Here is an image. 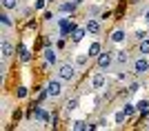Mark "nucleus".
<instances>
[{
    "label": "nucleus",
    "instance_id": "1",
    "mask_svg": "<svg viewBox=\"0 0 149 131\" xmlns=\"http://www.w3.org/2000/svg\"><path fill=\"white\" fill-rule=\"evenodd\" d=\"M76 76H78V67H74V64H69V62H62L58 64V78L65 82H74L76 80Z\"/></svg>",
    "mask_w": 149,
    "mask_h": 131
},
{
    "label": "nucleus",
    "instance_id": "2",
    "mask_svg": "<svg viewBox=\"0 0 149 131\" xmlns=\"http://www.w3.org/2000/svg\"><path fill=\"white\" fill-rule=\"evenodd\" d=\"M131 67H134V73H136V76H145V73L149 71V58L140 53V56L131 62Z\"/></svg>",
    "mask_w": 149,
    "mask_h": 131
},
{
    "label": "nucleus",
    "instance_id": "3",
    "mask_svg": "<svg viewBox=\"0 0 149 131\" xmlns=\"http://www.w3.org/2000/svg\"><path fill=\"white\" fill-rule=\"evenodd\" d=\"M62 82L65 80H60V78L47 82V96H49V98H60L62 96Z\"/></svg>",
    "mask_w": 149,
    "mask_h": 131
},
{
    "label": "nucleus",
    "instance_id": "4",
    "mask_svg": "<svg viewBox=\"0 0 149 131\" xmlns=\"http://www.w3.org/2000/svg\"><path fill=\"white\" fill-rule=\"evenodd\" d=\"M113 62H116V56H111L109 51H105V53H100V56H98V67L100 69H109Z\"/></svg>",
    "mask_w": 149,
    "mask_h": 131
},
{
    "label": "nucleus",
    "instance_id": "5",
    "mask_svg": "<svg viewBox=\"0 0 149 131\" xmlns=\"http://www.w3.org/2000/svg\"><path fill=\"white\" fill-rule=\"evenodd\" d=\"M105 85H107V76L105 73H93L91 76V89L98 91V89H102Z\"/></svg>",
    "mask_w": 149,
    "mask_h": 131
},
{
    "label": "nucleus",
    "instance_id": "6",
    "mask_svg": "<svg viewBox=\"0 0 149 131\" xmlns=\"http://www.w3.org/2000/svg\"><path fill=\"white\" fill-rule=\"evenodd\" d=\"M85 27H87V33H91V36L100 33V20H96L93 16H89V20L85 22Z\"/></svg>",
    "mask_w": 149,
    "mask_h": 131
},
{
    "label": "nucleus",
    "instance_id": "7",
    "mask_svg": "<svg viewBox=\"0 0 149 131\" xmlns=\"http://www.w3.org/2000/svg\"><path fill=\"white\" fill-rule=\"evenodd\" d=\"M0 47H2V60L7 62V60H9V58L13 56V44H11V40H9V38H5Z\"/></svg>",
    "mask_w": 149,
    "mask_h": 131
},
{
    "label": "nucleus",
    "instance_id": "8",
    "mask_svg": "<svg viewBox=\"0 0 149 131\" xmlns=\"http://www.w3.org/2000/svg\"><path fill=\"white\" fill-rule=\"evenodd\" d=\"M42 53H45V62L49 64V67L58 62V53H56V49H51V47H45Z\"/></svg>",
    "mask_w": 149,
    "mask_h": 131
},
{
    "label": "nucleus",
    "instance_id": "9",
    "mask_svg": "<svg viewBox=\"0 0 149 131\" xmlns=\"http://www.w3.org/2000/svg\"><path fill=\"white\" fill-rule=\"evenodd\" d=\"M125 40H127V31L125 29H113L111 31V42L113 44H125Z\"/></svg>",
    "mask_w": 149,
    "mask_h": 131
},
{
    "label": "nucleus",
    "instance_id": "10",
    "mask_svg": "<svg viewBox=\"0 0 149 131\" xmlns=\"http://www.w3.org/2000/svg\"><path fill=\"white\" fill-rule=\"evenodd\" d=\"M33 118H36L38 122H45V125H47V122L51 120V116H49L47 111H45L42 107H36V109H33Z\"/></svg>",
    "mask_w": 149,
    "mask_h": 131
},
{
    "label": "nucleus",
    "instance_id": "11",
    "mask_svg": "<svg viewBox=\"0 0 149 131\" xmlns=\"http://www.w3.org/2000/svg\"><path fill=\"white\" fill-rule=\"evenodd\" d=\"M76 7H78V2H76V0H67V2H60L58 11H60V13H74Z\"/></svg>",
    "mask_w": 149,
    "mask_h": 131
},
{
    "label": "nucleus",
    "instance_id": "12",
    "mask_svg": "<svg viewBox=\"0 0 149 131\" xmlns=\"http://www.w3.org/2000/svg\"><path fill=\"white\" fill-rule=\"evenodd\" d=\"M100 53H102V47H100V42H91L87 49V56L89 58H98Z\"/></svg>",
    "mask_w": 149,
    "mask_h": 131
},
{
    "label": "nucleus",
    "instance_id": "13",
    "mask_svg": "<svg viewBox=\"0 0 149 131\" xmlns=\"http://www.w3.org/2000/svg\"><path fill=\"white\" fill-rule=\"evenodd\" d=\"M85 33H87V27H78V29H74V33H71V42H80L82 38H85Z\"/></svg>",
    "mask_w": 149,
    "mask_h": 131
},
{
    "label": "nucleus",
    "instance_id": "14",
    "mask_svg": "<svg viewBox=\"0 0 149 131\" xmlns=\"http://www.w3.org/2000/svg\"><path fill=\"white\" fill-rule=\"evenodd\" d=\"M127 62H129V53H127V51H116V64H118V67H125Z\"/></svg>",
    "mask_w": 149,
    "mask_h": 131
},
{
    "label": "nucleus",
    "instance_id": "15",
    "mask_svg": "<svg viewBox=\"0 0 149 131\" xmlns=\"http://www.w3.org/2000/svg\"><path fill=\"white\" fill-rule=\"evenodd\" d=\"M138 53L149 56V38H145V40H140V42H138Z\"/></svg>",
    "mask_w": 149,
    "mask_h": 131
},
{
    "label": "nucleus",
    "instance_id": "16",
    "mask_svg": "<svg viewBox=\"0 0 149 131\" xmlns=\"http://www.w3.org/2000/svg\"><path fill=\"white\" fill-rule=\"evenodd\" d=\"M76 109H78V98H71L67 105H65V113H74Z\"/></svg>",
    "mask_w": 149,
    "mask_h": 131
},
{
    "label": "nucleus",
    "instance_id": "17",
    "mask_svg": "<svg viewBox=\"0 0 149 131\" xmlns=\"http://www.w3.org/2000/svg\"><path fill=\"white\" fill-rule=\"evenodd\" d=\"M71 129H76V131H85V129H89V125L85 122V120H74V122H71Z\"/></svg>",
    "mask_w": 149,
    "mask_h": 131
},
{
    "label": "nucleus",
    "instance_id": "18",
    "mask_svg": "<svg viewBox=\"0 0 149 131\" xmlns=\"http://www.w3.org/2000/svg\"><path fill=\"white\" fill-rule=\"evenodd\" d=\"M2 7H5L7 11H13V9H18V0H0Z\"/></svg>",
    "mask_w": 149,
    "mask_h": 131
},
{
    "label": "nucleus",
    "instance_id": "19",
    "mask_svg": "<svg viewBox=\"0 0 149 131\" xmlns=\"http://www.w3.org/2000/svg\"><path fill=\"white\" fill-rule=\"evenodd\" d=\"M31 60V51L27 47H20V62H29Z\"/></svg>",
    "mask_w": 149,
    "mask_h": 131
},
{
    "label": "nucleus",
    "instance_id": "20",
    "mask_svg": "<svg viewBox=\"0 0 149 131\" xmlns=\"http://www.w3.org/2000/svg\"><path fill=\"white\" fill-rule=\"evenodd\" d=\"M136 109L140 113H147L149 111V100H138V102H136Z\"/></svg>",
    "mask_w": 149,
    "mask_h": 131
},
{
    "label": "nucleus",
    "instance_id": "21",
    "mask_svg": "<svg viewBox=\"0 0 149 131\" xmlns=\"http://www.w3.org/2000/svg\"><path fill=\"white\" fill-rule=\"evenodd\" d=\"M69 29H71L69 27V18H60V36H67Z\"/></svg>",
    "mask_w": 149,
    "mask_h": 131
},
{
    "label": "nucleus",
    "instance_id": "22",
    "mask_svg": "<svg viewBox=\"0 0 149 131\" xmlns=\"http://www.w3.org/2000/svg\"><path fill=\"white\" fill-rule=\"evenodd\" d=\"M123 111L127 113V118H131V116H134V113H136L138 109H136V105H131V102H127V105L123 107Z\"/></svg>",
    "mask_w": 149,
    "mask_h": 131
},
{
    "label": "nucleus",
    "instance_id": "23",
    "mask_svg": "<svg viewBox=\"0 0 149 131\" xmlns=\"http://www.w3.org/2000/svg\"><path fill=\"white\" fill-rule=\"evenodd\" d=\"M87 53H80V56H76V67H78V69H82V67H85V64H87Z\"/></svg>",
    "mask_w": 149,
    "mask_h": 131
},
{
    "label": "nucleus",
    "instance_id": "24",
    "mask_svg": "<svg viewBox=\"0 0 149 131\" xmlns=\"http://www.w3.org/2000/svg\"><path fill=\"white\" fill-rule=\"evenodd\" d=\"M113 120H116V122H118V125H120V122H125V120H127V113H125L123 109H120V111L116 113V116H113Z\"/></svg>",
    "mask_w": 149,
    "mask_h": 131
},
{
    "label": "nucleus",
    "instance_id": "25",
    "mask_svg": "<svg viewBox=\"0 0 149 131\" xmlns=\"http://www.w3.org/2000/svg\"><path fill=\"white\" fill-rule=\"evenodd\" d=\"M0 22H2V25H5L7 29H9V27H11V18H9V16H7V13H2V16H0Z\"/></svg>",
    "mask_w": 149,
    "mask_h": 131
},
{
    "label": "nucleus",
    "instance_id": "26",
    "mask_svg": "<svg viewBox=\"0 0 149 131\" xmlns=\"http://www.w3.org/2000/svg\"><path fill=\"white\" fill-rule=\"evenodd\" d=\"M134 36H136V40H138V42H140V40H145V38H147L149 33H147V31H143V29H138V31L134 33Z\"/></svg>",
    "mask_w": 149,
    "mask_h": 131
},
{
    "label": "nucleus",
    "instance_id": "27",
    "mask_svg": "<svg viewBox=\"0 0 149 131\" xmlns=\"http://www.w3.org/2000/svg\"><path fill=\"white\" fill-rule=\"evenodd\" d=\"M33 7H36L38 11H40V9H45V0H33Z\"/></svg>",
    "mask_w": 149,
    "mask_h": 131
},
{
    "label": "nucleus",
    "instance_id": "28",
    "mask_svg": "<svg viewBox=\"0 0 149 131\" xmlns=\"http://www.w3.org/2000/svg\"><path fill=\"white\" fill-rule=\"evenodd\" d=\"M18 98H20V100L27 98V89H25V87H20V89H18Z\"/></svg>",
    "mask_w": 149,
    "mask_h": 131
},
{
    "label": "nucleus",
    "instance_id": "29",
    "mask_svg": "<svg viewBox=\"0 0 149 131\" xmlns=\"http://www.w3.org/2000/svg\"><path fill=\"white\" fill-rule=\"evenodd\" d=\"M145 25L149 27V9H147V11H145Z\"/></svg>",
    "mask_w": 149,
    "mask_h": 131
},
{
    "label": "nucleus",
    "instance_id": "30",
    "mask_svg": "<svg viewBox=\"0 0 149 131\" xmlns=\"http://www.w3.org/2000/svg\"><path fill=\"white\" fill-rule=\"evenodd\" d=\"M93 2H96V5H100V2H102V0H93Z\"/></svg>",
    "mask_w": 149,
    "mask_h": 131
},
{
    "label": "nucleus",
    "instance_id": "31",
    "mask_svg": "<svg viewBox=\"0 0 149 131\" xmlns=\"http://www.w3.org/2000/svg\"><path fill=\"white\" fill-rule=\"evenodd\" d=\"M76 2H78V5H80V2H85V0H76Z\"/></svg>",
    "mask_w": 149,
    "mask_h": 131
},
{
    "label": "nucleus",
    "instance_id": "32",
    "mask_svg": "<svg viewBox=\"0 0 149 131\" xmlns=\"http://www.w3.org/2000/svg\"><path fill=\"white\" fill-rule=\"evenodd\" d=\"M147 129H149V125H147Z\"/></svg>",
    "mask_w": 149,
    "mask_h": 131
}]
</instances>
